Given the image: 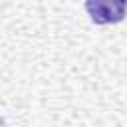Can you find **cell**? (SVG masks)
Masks as SVG:
<instances>
[{"label":"cell","instance_id":"6da1fadb","mask_svg":"<svg viewBox=\"0 0 127 127\" xmlns=\"http://www.w3.org/2000/svg\"><path fill=\"white\" fill-rule=\"evenodd\" d=\"M85 10L89 18L99 26L119 24L127 12V0H87Z\"/></svg>","mask_w":127,"mask_h":127}]
</instances>
